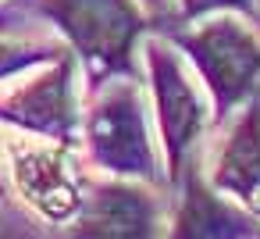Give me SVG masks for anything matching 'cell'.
Returning a JSON list of instances; mask_svg holds the SVG:
<instances>
[{"instance_id": "obj_11", "label": "cell", "mask_w": 260, "mask_h": 239, "mask_svg": "<svg viewBox=\"0 0 260 239\" xmlns=\"http://www.w3.org/2000/svg\"><path fill=\"white\" fill-rule=\"evenodd\" d=\"M182 18H203L210 11H253V0H178Z\"/></svg>"}, {"instance_id": "obj_12", "label": "cell", "mask_w": 260, "mask_h": 239, "mask_svg": "<svg viewBox=\"0 0 260 239\" xmlns=\"http://www.w3.org/2000/svg\"><path fill=\"white\" fill-rule=\"evenodd\" d=\"M146 4H160V0H146Z\"/></svg>"}, {"instance_id": "obj_7", "label": "cell", "mask_w": 260, "mask_h": 239, "mask_svg": "<svg viewBox=\"0 0 260 239\" xmlns=\"http://www.w3.org/2000/svg\"><path fill=\"white\" fill-rule=\"evenodd\" d=\"M157 221H160L157 200L146 189L132 182H111V186H100L93 196H86L72 232L125 239V235H153Z\"/></svg>"}, {"instance_id": "obj_8", "label": "cell", "mask_w": 260, "mask_h": 239, "mask_svg": "<svg viewBox=\"0 0 260 239\" xmlns=\"http://www.w3.org/2000/svg\"><path fill=\"white\" fill-rule=\"evenodd\" d=\"M210 182L217 193H232L253 214H260V97L246 104L228 139L221 143Z\"/></svg>"}, {"instance_id": "obj_3", "label": "cell", "mask_w": 260, "mask_h": 239, "mask_svg": "<svg viewBox=\"0 0 260 239\" xmlns=\"http://www.w3.org/2000/svg\"><path fill=\"white\" fill-rule=\"evenodd\" d=\"M40 8L86 61L111 72L132 68L136 40L146 29L136 0H40Z\"/></svg>"}, {"instance_id": "obj_6", "label": "cell", "mask_w": 260, "mask_h": 239, "mask_svg": "<svg viewBox=\"0 0 260 239\" xmlns=\"http://www.w3.org/2000/svg\"><path fill=\"white\" fill-rule=\"evenodd\" d=\"M0 122L15 129L36 132L43 139L75 143L79 111H75V61L61 50L47 72L15 86L8 97H0Z\"/></svg>"}, {"instance_id": "obj_1", "label": "cell", "mask_w": 260, "mask_h": 239, "mask_svg": "<svg viewBox=\"0 0 260 239\" xmlns=\"http://www.w3.org/2000/svg\"><path fill=\"white\" fill-rule=\"evenodd\" d=\"M175 43L196 65L203 86L214 97L217 114H228L242 97H249L260 75V40L239 18L232 15L210 18L192 33H178Z\"/></svg>"}, {"instance_id": "obj_9", "label": "cell", "mask_w": 260, "mask_h": 239, "mask_svg": "<svg viewBox=\"0 0 260 239\" xmlns=\"http://www.w3.org/2000/svg\"><path fill=\"white\" fill-rule=\"evenodd\" d=\"M175 235H203V239H221V235H260L256 221L239 214L224 196H214L200 178H189L182 211L175 218Z\"/></svg>"}, {"instance_id": "obj_4", "label": "cell", "mask_w": 260, "mask_h": 239, "mask_svg": "<svg viewBox=\"0 0 260 239\" xmlns=\"http://www.w3.org/2000/svg\"><path fill=\"white\" fill-rule=\"evenodd\" d=\"M72 143L54 139V146L36 139H18L11 146V171L22 200L50 225L68 221L86 203V178L68 150Z\"/></svg>"}, {"instance_id": "obj_2", "label": "cell", "mask_w": 260, "mask_h": 239, "mask_svg": "<svg viewBox=\"0 0 260 239\" xmlns=\"http://www.w3.org/2000/svg\"><path fill=\"white\" fill-rule=\"evenodd\" d=\"M86 146L93 161L114 175L146 178V182L160 178L143 118V97L132 82L111 86L93 104V111L86 114Z\"/></svg>"}, {"instance_id": "obj_5", "label": "cell", "mask_w": 260, "mask_h": 239, "mask_svg": "<svg viewBox=\"0 0 260 239\" xmlns=\"http://www.w3.org/2000/svg\"><path fill=\"white\" fill-rule=\"evenodd\" d=\"M146 65H150V86H153V104H157L160 136H164L168 168L175 175L182 168L185 154L192 150V143L200 139L203 125H207V104H203L196 82L189 79V72L182 68V61L160 40L146 43Z\"/></svg>"}, {"instance_id": "obj_10", "label": "cell", "mask_w": 260, "mask_h": 239, "mask_svg": "<svg viewBox=\"0 0 260 239\" xmlns=\"http://www.w3.org/2000/svg\"><path fill=\"white\" fill-rule=\"evenodd\" d=\"M61 50L57 47H47V43H25V40H0V79L8 75H18L32 65H43V61H54Z\"/></svg>"}]
</instances>
